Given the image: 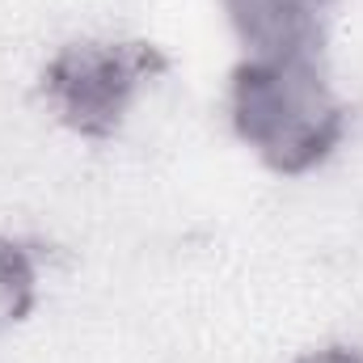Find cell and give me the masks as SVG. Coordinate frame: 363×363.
<instances>
[{"mask_svg": "<svg viewBox=\"0 0 363 363\" xmlns=\"http://www.w3.org/2000/svg\"><path fill=\"white\" fill-rule=\"evenodd\" d=\"M228 123L237 140L279 178H304L347 140V106L321 55L241 60L228 81Z\"/></svg>", "mask_w": 363, "mask_h": 363, "instance_id": "obj_1", "label": "cell"}, {"mask_svg": "<svg viewBox=\"0 0 363 363\" xmlns=\"http://www.w3.org/2000/svg\"><path fill=\"white\" fill-rule=\"evenodd\" d=\"M169 68L152 43H68L43 64V97L81 140H110L140 89Z\"/></svg>", "mask_w": 363, "mask_h": 363, "instance_id": "obj_2", "label": "cell"}, {"mask_svg": "<svg viewBox=\"0 0 363 363\" xmlns=\"http://www.w3.org/2000/svg\"><path fill=\"white\" fill-rule=\"evenodd\" d=\"M334 4L338 0H220L245 60L321 55Z\"/></svg>", "mask_w": 363, "mask_h": 363, "instance_id": "obj_3", "label": "cell"}, {"mask_svg": "<svg viewBox=\"0 0 363 363\" xmlns=\"http://www.w3.org/2000/svg\"><path fill=\"white\" fill-rule=\"evenodd\" d=\"M38 304V258L26 241L0 233V334L21 325Z\"/></svg>", "mask_w": 363, "mask_h": 363, "instance_id": "obj_4", "label": "cell"}, {"mask_svg": "<svg viewBox=\"0 0 363 363\" xmlns=\"http://www.w3.org/2000/svg\"><path fill=\"white\" fill-rule=\"evenodd\" d=\"M296 363H363V347H351V342H330V347L304 351Z\"/></svg>", "mask_w": 363, "mask_h": 363, "instance_id": "obj_5", "label": "cell"}]
</instances>
